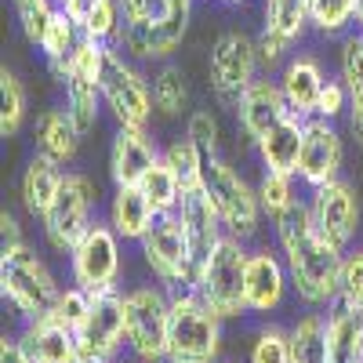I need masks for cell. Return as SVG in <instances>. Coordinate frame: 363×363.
<instances>
[{"label":"cell","mask_w":363,"mask_h":363,"mask_svg":"<svg viewBox=\"0 0 363 363\" xmlns=\"http://www.w3.org/2000/svg\"><path fill=\"white\" fill-rule=\"evenodd\" d=\"M277 229V247L284 255L287 277L294 294L306 301L309 309H327L342 298V262L345 251L316 233L309 203H294L287 215L272 222Z\"/></svg>","instance_id":"1"},{"label":"cell","mask_w":363,"mask_h":363,"mask_svg":"<svg viewBox=\"0 0 363 363\" xmlns=\"http://www.w3.org/2000/svg\"><path fill=\"white\" fill-rule=\"evenodd\" d=\"M222 356V316L196 291L171 294L167 363H218Z\"/></svg>","instance_id":"2"},{"label":"cell","mask_w":363,"mask_h":363,"mask_svg":"<svg viewBox=\"0 0 363 363\" xmlns=\"http://www.w3.org/2000/svg\"><path fill=\"white\" fill-rule=\"evenodd\" d=\"M0 294L11 301V309L22 320H40L55 309L62 287L55 284L51 269L33 247L15 244L0 251Z\"/></svg>","instance_id":"3"},{"label":"cell","mask_w":363,"mask_h":363,"mask_svg":"<svg viewBox=\"0 0 363 363\" xmlns=\"http://www.w3.org/2000/svg\"><path fill=\"white\" fill-rule=\"evenodd\" d=\"M247 240L240 236H222L218 247L211 251V258L203 262L200 277H196V294L215 309L222 320H233L240 313H247V294H244V280H247Z\"/></svg>","instance_id":"4"},{"label":"cell","mask_w":363,"mask_h":363,"mask_svg":"<svg viewBox=\"0 0 363 363\" xmlns=\"http://www.w3.org/2000/svg\"><path fill=\"white\" fill-rule=\"evenodd\" d=\"M203 193H207L211 203H215V211H218V218H222V225H225L229 236L251 240L262 229V215H265V211H262L258 189L229 160H222V157H211L207 160Z\"/></svg>","instance_id":"5"},{"label":"cell","mask_w":363,"mask_h":363,"mask_svg":"<svg viewBox=\"0 0 363 363\" xmlns=\"http://www.w3.org/2000/svg\"><path fill=\"white\" fill-rule=\"evenodd\" d=\"M102 106L113 113L116 128H149L153 116V87L135 69V58L124 55L116 44L106 48L102 66Z\"/></svg>","instance_id":"6"},{"label":"cell","mask_w":363,"mask_h":363,"mask_svg":"<svg viewBox=\"0 0 363 363\" xmlns=\"http://www.w3.org/2000/svg\"><path fill=\"white\" fill-rule=\"evenodd\" d=\"M128 306V349L138 363H167L171 294L164 287L142 284L124 291Z\"/></svg>","instance_id":"7"},{"label":"cell","mask_w":363,"mask_h":363,"mask_svg":"<svg viewBox=\"0 0 363 363\" xmlns=\"http://www.w3.org/2000/svg\"><path fill=\"white\" fill-rule=\"evenodd\" d=\"M95 203H99L95 182L80 171H66L62 189H58L55 203L48 207V215L40 218L48 247L58 251V255H69L77 247V240L91 229V222H95L91 218L95 215Z\"/></svg>","instance_id":"8"},{"label":"cell","mask_w":363,"mask_h":363,"mask_svg":"<svg viewBox=\"0 0 363 363\" xmlns=\"http://www.w3.org/2000/svg\"><path fill=\"white\" fill-rule=\"evenodd\" d=\"M262 58H258V40L247 37L244 29H229L215 44H211V58H207V80L215 99L225 106H236L240 95L258 80Z\"/></svg>","instance_id":"9"},{"label":"cell","mask_w":363,"mask_h":363,"mask_svg":"<svg viewBox=\"0 0 363 363\" xmlns=\"http://www.w3.org/2000/svg\"><path fill=\"white\" fill-rule=\"evenodd\" d=\"M80 363H116L120 349L128 345V306L124 291L91 294V309L77 327Z\"/></svg>","instance_id":"10"},{"label":"cell","mask_w":363,"mask_h":363,"mask_svg":"<svg viewBox=\"0 0 363 363\" xmlns=\"http://www.w3.org/2000/svg\"><path fill=\"white\" fill-rule=\"evenodd\" d=\"M106 48L102 40L84 37L66 62V73L58 77L66 87V109L77 120V128L87 135L99 124V106H102V66H106Z\"/></svg>","instance_id":"11"},{"label":"cell","mask_w":363,"mask_h":363,"mask_svg":"<svg viewBox=\"0 0 363 363\" xmlns=\"http://www.w3.org/2000/svg\"><path fill=\"white\" fill-rule=\"evenodd\" d=\"M142 258L145 265L153 269V277L164 287H189L196 284V272H193V255H189V240L186 229H182L178 211L171 215H157V222L149 225V233L138 240Z\"/></svg>","instance_id":"12"},{"label":"cell","mask_w":363,"mask_h":363,"mask_svg":"<svg viewBox=\"0 0 363 363\" xmlns=\"http://www.w3.org/2000/svg\"><path fill=\"white\" fill-rule=\"evenodd\" d=\"M120 233L109 222H91V229L77 240L69 251V272L73 284L84 287L87 294H106L116 291L120 280Z\"/></svg>","instance_id":"13"},{"label":"cell","mask_w":363,"mask_h":363,"mask_svg":"<svg viewBox=\"0 0 363 363\" xmlns=\"http://www.w3.org/2000/svg\"><path fill=\"white\" fill-rule=\"evenodd\" d=\"M189 18H193V0H164V8H160L157 18L120 29L116 48L124 55H131V58H145V62L160 58L164 62V58L174 55L182 37H186Z\"/></svg>","instance_id":"14"},{"label":"cell","mask_w":363,"mask_h":363,"mask_svg":"<svg viewBox=\"0 0 363 363\" xmlns=\"http://www.w3.org/2000/svg\"><path fill=\"white\" fill-rule=\"evenodd\" d=\"M342 164H345V142H342V131L335 128V120L309 116L306 131H301V153H298L294 178L316 189L342 178Z\"/></svg>","instance_id":"15"},{"label":"cell","mask_w":363,"mask_h":363,"mask_svg":"<svg viewBox=\"0 0 363 363\" xmlns=\"http://www.w3.org/2000/svg\"><path fill=\"white\" fill-rule=\"evenodd\" d=\"M309 215H313L316 233L327 240V244L345 251L359 233V196H356V189L349 186V182L335 178V182H327V186L313 189Z\"/></svg>","instance_id":"16"},{"label":"cell","mask_w":363,"mask_h":363,"mask_svg":"<svg viewBox=\"0 0 363 363\" xmlns=\"http://www.w3.org/2000/svg\"><path fill=\"white\" fill-rule=\"evenodd\" d=\"M178 218H182V229H186V240H189L193 272L200 277L203 262L211 258V251H215V247H218V240L225 236V225H222L215 203L207 200L203 189L182 196V203H178ZM193 287H196V284H193Z\"/></svg>","instance_id":"17"},{"label":"cell","mask_w":363,"mask_h":363,"mask_svg":"<svg viewBox=\"0 0 363 363\" xmlns=\"http://www.w3.org/2000/svg\"><path fill=\"white\" fill-rule=\"evenodd\" d=\"M291 277L284 255L272 251H251L247 255V280H244V294H247V313H277L287 298Z\"/></svg>","instance_id":"18"},{"label":"cell","mask_w":363,"mask_h":363,"mask_svg":"<svg viewBox=\"0 0 363 363\" xmlns=\"http://www.w3.org/2000/svg\"><path fill=\"white\" fill-rule=\"evenodd\" d=\"M233 109H236V120H240V131H244L251 142H258L269 128H277L280 120L294 116V113L287 109V99H284L280 84L269 80V77L255 80L244 95H240V102H236Z\"/></svg>","instance_id":"19"},{"label":"cell","mask_w":363,"mask_h":363,"mask_svg":"<svg viewBox=\"0 0 363 363\" xmlns=\"http://www.w3.org/2000/svg\"><path fill=\"white\" fill-rule=\"evenodd\" d=\"M160 160L157 142L145 128H116L109 145V178L113 186H138L142 174Z\"/></svg>","instance_id":"20"},{"label":"cell","mask_w":363,"mask_h":363,"mask_svg":"<svg viewBox=\"0 0 363 363\" xmlns=\"http://www.w3.org/2000/svg\"><path fill=\"white\" fill-rule=\"evenodd\" d=\"M277 84H280L284 99H287V109L298 120H309V116H316V102H320V91L327 84V73L320 66V58H313V55H291L287 62L280 66Z\"/></svg>","instance_id":"21"},{"label":"cell","mask_w":363,"mask_h":363,"mask_svg":"<svg viewBox=\"0 0 363 363\" xmlns=\"http://www.w3.org/2000/svg\"><path fill=\"white\" fill-rule=\"evenodd\" d=\"M18 345L33 363H80V345H77V330L66 323H58L51 316L40 320H26Z\"/></svg>","instance_id":"22"},{"label":"cell","mask_w":363,"mask_h":363,"mask_svg":"<svg viewBox=\"0 0 363 363\" xmlns=\"http://www.w3.org/2000/svg\"><path fill=\"white\" fill-rule=\"evenodd\" d=\"M323 342L330 363H363V309L349 306L342 298L335 306H327Z\"/></svg>","instance_id":"23"},{"label":"cell","mask_w":363,"mask_h":363,"mask_svg":"<svg viewBox=\"0 0 363 363\" xmlns=\"http://www.w3.org/2000/svg\"><path fill=\"white\" fill-rule=\"evenodd\" d=\"M84 131L77 128V120L69 116V109H44L37 116V128H33V142H37V153H44L55 164H69L80 149Z\"/></svg>","instance_id":"24"},{"label":"cell","mask_w":363,"mask_h":363,"mask_svg":"<svg viewBox=\"0 0 363 363\" xmlns=\"http://www.w3.org/2000/svg\"><path fill=\"white\" fill-rule=\"evenodd\" d=\"M62 178H66L62 164H55V160H48L44 153H37L33 160L26 164L22 178H18V200H22V207H26L33 218H44L48 207H51L55 196H58V189H62Z\"/></svg>","instance_id":"25"},{"label":"cell","mask_w":363,"mask_h":363,"mask_svg":"<svg viewBox=\"0 0 363 363\" xmlns=\"http://www.w3.org/2000/svg\"><path fill=\"white\" fill-rule=\"evenodd\" d=\"M106 222L120 233V240H138L149 233V225L157 222V211L142 196L138 186H116L109 196V211H106Z\"/></svg>","instance_id":"26"},{"label":"cell","mask_w":363,"mask_h":363,"mask_svg":"<svg viewBox=\"0 0 363 363\" xmlns=\"http://www.w3.org/2000/svg\"><path fill=\"white\" fill-rule=\"evenodd\" d=\"M301 131H306V120H298V116H287L277 128H269L255 142L262 167L280 171V174H294L298 171V153H301Z\"/></svg>","instance_id":"27"},{"label":"cell","mask_w":363,"mask_h":363,"mask_svg":"<svg viewBox=\"0 0 363 363\" xmlns=\"http://www.w3.org/2000/svg\"><path fill=\"white\" fill-rule=\"evenodd\" d=\"M338 77L349 91V124L363 138V33H345L338 48Z\"/></svg>","instance_id":"28"},{"label":"cell","mask_w":363,"mask_h":363,"mask_svg":"<svg viewBox=\"0 0 363 363\" xmlns=\"http://www.w3.org/2000/svg\"><path fill=\"white\" fill-rule=\"evenodd\" d=\"M164 160H167V167L174 171V178H178V186H182V196L186 193H196V189H203V171H207V153L189 138V135H182V138H174L164 153H160Z\"/></svg>","instance_id":"29"},{"label":"cell","mask_w":363,"mask_h":363,"mask_svg":"<svg viewBox=\"0 0 363 363\" xmlns=\"http://www.w3.org/2000/svg\"><path fill=\"white\" fill-rule=\"evenodd\" d=\"M313 26L309 18V0H265V33L280 37L284 44H298Z\"/></svg>","instance_id":"30"},{"label":"cell","mask_w":363,"mask_h":363,"mask_svg":"<svg viewBox=\"0 0 363 363\" xmlns=\"http://www.w3.org/2000/svg\"><path fill=\"white\" fill-rule=\"evenodd\" d=\"M80 40H84L80 22H77V18H69L66 11H58V15H55V22H51V29H48V37H44V44H40L44 62H48V69H51V77H55V80L66 73V62L73 58V51H77V44H80Z\"/></svg>","instance_id":"31"},{"label":"cell","mask_w":363,"mask_h":363,"mask_svg":"<svg viewBox=\"0 0 363 363\" xmlns=\"http://www.w3.org/2000/svg\"><path fill=\"white\" fill-rule=\"evenodd\" d=\"M149 87H153V109L160 113V116H178L182 109H186V102H189V87H186V73H182L174 62H164L157 73H153V80H149Z\"/></svg>","instance_id":"32"},{"label":"cell","mask_w":363,"mask_h":363,"mask_svg":"<svg viewBox=\"0 0 363 363\" xmlns=\"http://www.w3.org/2000/svg\"><path fill=\"white\" fill-rule=\"evenodd\" d=\"M138 189L149 203H153L157 215H171V211H178V203H182V186H178V178H174V171L167 167L164 157L142 174Z\"/></svg>","instance_id":"33"},{"label":"cell","mask_w":363,"mask_h":363,"mask_svg":"<svg viewBox=\"0 0 363 363\" xmlns=\"http://www.w3.org/2000/svg\"><path fill=\"white\" fill-rule=\"evenodd\" d=\"M291 363H330L320 313H306L291 327Z\"/></svg>","instance_id":"34"},{"label":"cell","mask_w":363,"mask_h":363,"mask_svg":"<svg viewBox=\"0 0 363 363\" xmlns=\"http://www.w3.org/2000/svg\"><path fill=\"white\" fill-rule=\"evenodd\" d=\"M258 200H262V211L269 222H277L280 215L294 203H301V196L294 193V174H280V171H262V182H258Z\"/></svg>","instance_id":"35"},{"label":"cell","mask_w":363,"mask_h":363,"mask_svg":"<svg viewBox=\"0 0 363 363\" xmlns=\"http://www.w3.org/2000/svg\"><path fill=\"white\" fill-rule=\"evenodd\" d=\"M356 11H359V0H309L313 29H320L323 37H342L356 22Z\"/></svg>","instance_id":"36"},{"label":"cell","mask_w":363,"mask_h":363,"mask_svg":"<svg viewBox=\"0 0 363 363\" xmlns=\"http://www.w3.org/2000/svg\"><path fill=\"white\" fill-rule=\"evenodd\" d=\"M84 37L102 40V44H116L120 29H124V11H120V0H91V8L80 22Z\"/></svg>","instance_id":"37"},{"label":"cell","mask_w":363,"mask_h":363,"mask_svg":"<svg viewBox=\"0 0 363 363\" xmlns=\"http://www.w3.org/2000/svg\"><path fill=\"white\" fill-rule=\"evenodd\" d=\"M22 120H26V87L4 66V69H0V135H4V138L18 135Z\"/></svg>","instance_id":"38"},{"label":"cell","mask_w":363,"mask_h":363,"mask_svg":"<svg viewBox=\"0 0 363 363\" xmlns=\"http://www.w3.org/2000/svg\"><path fill=\"white\" fill-rule=\"evenodd\" d=\"M15 8H18V26H22V37L40 48L44 37H48V29L58 15V4L55 0H15Z\"/></svg>","instance_id":"39"},{"label":"cell","mask_w":363,"mask_h":363,"mask_svg":"<svg viewBox=\"0 0 363 363\" xmlns=\"http://www.w3.org/2000/svg\"><path fill=\"white\" fill-rule=\"evenodd\" d=\"M247 363H291V330H280V327L258 330Z\"/></svg>","instance_id":"40"},{"label":"cell","mask_w":363,"mask_h":363,"mask_svg":"<svg viewBox=\"0 0 363 363\" xmlns=\"http://www.w3.org/2000/svg\"><path fill=\"white\" fill-rule=\"evenodd\" d=\"M87 309H91V294L84 291V287H62V294H58V301H55V309L48 313L51 320H58V323H66L69 330H77L80 323H84V316H87Z\"/></svg>","instance_id":"41"},{"label":"cell","mask_w":363,"mask_h":363,"mask_svg":"<svg viewBox=\"0 0 363 363\" xmlns=\"http://www.w3.org/2000/svg\"><path fill=\"white\" fill-rule=\"evenodd\" d=\"M186 135L203 149L207 157H218L222 131H218V120H215V113H211V109H196V113H189V120H186Z\"/></svg>","instance_id":"42"},{"label":"cell","mask_w":363,"mask_h":363,"mask_svg":"<svg viewBox=\"0 0 363 363\" xmlns=\"http://www.w3.org/2000/svg\"><path fill=\"white\" fill-rule=\"evenodd\" d=\"M342 301L363 309V247L345 251V262H342Z\"/></svg>","instance_id":"43"},{"label":"cell","mask_w":363,"mask_h":363,"mask_svg":"<svg viewBox=\"0 0 363 363\" xmlns=\"http://www.w3.org/2000/svg\"><path fill=\"white\" fill-rule=\"evenodd\" d=\"M342 113H349V91H345L342 77H338V80L327 77V84H323V91H320V102H316V116L338 120Z\"/></svg>","instance_id":"44"},{"label":"cell","mask_w":363,"mask_h":363,"mask_svg":"<svg viewBox=\"0 0 363 363\" xmlns=\"http://www.w3.org/2000/svg\"><path fill=\"white\" fill-rule=\"evenodd\" d=\"M291 51V44H284L280 37H272V33H258V58H262V69H277V66H284L287 62V55Z\"/></svg>","instance_id":"45"},{"label":"cell","mask_w":363,"mask_h":363,"mask_svg":"<svg viewBox=\"0 0 363 363\" xmlns=\"http://www.w3.org/2000/svg\"><path fill=\"white\" fill-rule=\"evenodd\" d=\"M164 8V0H120V11H124V26H138L157 18Z\"/></svg>","instance_id":"46"},{"label":"cell","mask_w":363,"mask_h":363,"mask_svg":"<svg viewBox=\"0 0 363 363\" xmlns=\"http://www.w3.org/2000/svg\"><path fill=\"white\" fill-rule=\"evenodd\" d=\"M0 236H4V247H15V244H26L22 240V229H18V218L4 207L0 211Z\"/></svg>","instance_id":"47"},{"label":"cell","mask_w":363,"mask_h":363,"mask_svg":"<svg viewBox=\"0 0 363 363\" xmlns=\"http://www.w3.org/2000/svg\"><path fill=\"white\" fill-rule=\"evenodd\" d=\"M0 363H33V359L26 356L18 338H4V342H0Z\"/></svg>","instance_id":"48"},{"label":"cell","mask_w":363,"mask_h":363,"mask_svg":"<svg viewBox=\"0 0 363 363\" xmlns=\"http://www.w3.org/2000/svg\"><path fill=\"white\" fill-rule=\"evenodd\" d=\"M55 4H58V11H66L69 18L84 22V15H87V8H91V0H55Z\"/></svg>","instance_id":"49"},{"label":"cell","mask_w":363,"mask_h":363,"mask_svg":"<svg viewBox=\"0 0 363 363\" xmlns=\"http://www.w3.org/2000/svg\"><path fill=\"white\" fill-rule=\"evenodd\" d=\"M356 29L363 33V0H359V11H356Z\"/></svg>","instance_id":"50"},{"label":"cell","mask_w":363,"mask_h":363,"mask_svg":"<svg viewBox=\"0 0 363 363\" xmlns=\"http://www.w3.org/2000/svg\"><path fill=\"white\" fill-rule=\"evenodd\" d=\"M222 4H240V0H222Z\"/></svg>","instance_id":"51"},{"label":"cell","mask_w":363,"mask_h":363,"mask_svg":"<svg viewBox=\"0 0 363 363\" xmlns=\"http://www.w3.org/2000/svg\"><path fill=\"white\" fill-rule=\"evenodd\" d=\"M359 142H363V138H359Z\"/></svg>","instance_id":"52"},{"label":"cell","mask_w":363,"mask_h":363,"mask_svg":"<svg viewBox=\"0 0 363 363\" xmlns=\"http://www.w3.org/2000/svg\"><path fill=\"white\" fill-rule=\"evenodd\" d=\"M116 363H120V359H116Z\"/></svg>","instance_id":"53"}]
</instances>
